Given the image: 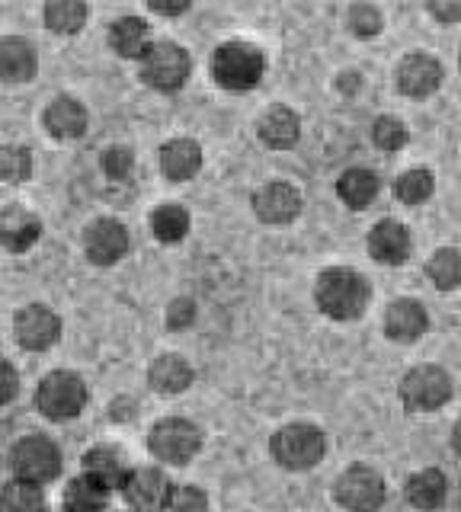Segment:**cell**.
Returning <instances> with one entry per match:
<instances>
[{
  "label": "cell",
  "instance_id": "obj_21",
  "mask_svg": "<svg viewBox=\"0 0 461 512\" xmlns=\"http://www.w3.org/2000/svg\"><path fill=\"white\" fill-rule=\"evenodd\" d=\"M109 45H113V52L122 55V58H141L151 52V36H148V26L145 20H138V16H125V20H116L113 29H109Z\"/></svg>",
  "mask_w": 461,
  "mask_h": 512
},
{
  "label": "cell",
  "instance_id": "obj_19",
  "mask_svg": "<svg viewBox=\"0 0 461 512\" xmlns=\"http://www.w3.org/2000/svg\"><path fill=\"white\" fill-rule=\"evenodd\" d=\"M202 167V151L196 141L189 138H173L161 148V170L167 180L173 183H183V180H193Z\"/></svg>",
  "mask_w": 461,
  "mask_h": 512
},
{
  "label": "cell",
  "instance_id": "obj_31",
  "mask_svg": "<svg viewBox=\"0 0 461 512\" xmlns=\"http://www.w3.org/2000/svg\"><path fill=\"white\" fill-rule=\"evenodd\" d=\"M87 20V7L77 4V0H55V4L45 7V23L55 32H77Z\"/></svg>",
  "mask_w": 461,
  "mask_h": 512
},
{
  "label": "cell",
  "instance_id": "obj_36",
  "mask_svg": "<svg viewBox=\"0 0 461 512\" xmlns=\"http://www.w3.org/2000/svg\"><path fill=\"white\" fill-rule=\"evenodd\" d=\"M349 23H353L356 36H375V32L381 29V13L372 4H359V7L349 10Z\"/></svg>",
  "mask_w": 461,
  "mask_h": 512
},
{
  "label": "cell",
  "instance_id": "obj_23",
  "mask_svg": "<svg viewBox=\"0 0 461 512\" xmlns=\"http://www.w3.org/2000/svg\"><path fill=\"white\" fill-rule=\"evenodd\" d=\"M301 135V125H298V116L289 109V106H273L260 119V138L269 144V148H292Z\"/></svg>",
  "mask_w": 461,
  "mask_h": 512
},
{
  "label": "cell",
  "instance_id": "obj_4",
  "mask_svg": "<svg viewBox=\"0 0 461 512\" xmlns=\"http://www.w3.org/2000/svg\"><path fill=\"white\" fill-rule=\"evenodd\" d=\"M10 468L17 474V480H26V484H49V480L61 474V452L49 439L26 436L23 442L13 445Z\"/></svg>",
  "mask_w": 461,
  "mask_h": 512
},
{
  "label": "cell",
  "instance_id": "obj_29",
  "mask_svg": "<svg viewBox=\"0 0 461 512\" xmlns=\"http://www.w3.org/2000/svg\"><path fill=\"white\" fill-rule=\"evenodd\" d=\"M426 276L433 279L436 288H442V292H452V288L461 285V253L452 247L436 250L426 263Z\"/></svg>",
  "mask_w": 461,
  "mask_h": 512
},
{
  "label": "cell",
  "instance_id": "obj_30",
  "mask_svg": "<svg viewBox=\"0 0 461 512\" xmlns=\"http://www.w3.org/2000/svg\"><path fill=\"white\" fill-rule=\"evenodd\" d=\"M45 500L39 484H26V480H10L4 487V512H42Z\"/></svg>",
  "mask_w": 461,
  "mask_h": 512
},
{
  "label": "cell",
  "instance_id": "obj_3",
  "mask_svg": "<svg viewBox=\"0 0 461 512\" xmlns=\"http://www.w3.org/2000/svg\"><path fill=\"white\" fill-rule=\"evenodd\" d=\"M269 448H273V458L282 464V468L308 471L324 458V432L308 423H292L276 432Z\"/></svg>",
  "mask_w": 461,
  "mask_h": 512
},
{
  "label": "cell",
  "instance_id": "obj_1",
  "mask_svg": "<svg viewBox=\"0 0 461 512\" xmlns=\"http://www.w3.org/2000/svg\"><path fill=\"white\" fill-rule=\"evenodd\" d=\"M317 304L321 311L333 320H353L365 311L369 304V285L353 269H324L317 279Z\"/></svg>",
  "mask_w": 461,
  "mask_h": 512
},
{
  "label": "cell",
  "instance_id": "obj_34",
  "mask_svg": "<svg viewBox=\"0 0 461 512\" xmlns=\"http://www.w3.org/2000/svg\"><path fill=\"white\" fill-rule=\"evenodd\" d=\"M375 144L381 151H401L404 144H407V128L401 119H394V116H381L375 122Z\"/></svg>",
  "mask_w": 461,
  "mask_h": 512
},
{
  "label": "cell",
  "instance_id": "obj_9",
  "mask_svg": "<svg viewBox=\"0 0 461 512\" xmlns=\"http://www.w3.org/2000/svg\"><path fill=\"white\" fill-rule=\"evenodd\" d=\"M337 503L346 512H378L385 503V477L356 464L337 480Z\"/></svg>",
  "mask_w": 461,
  "mask_h": 512
},
{
  "label": "cell",
  "instance_id": "obj_28",
  "mask_svg": "<svg viewBox=\"0 0 461 512\" xmlns=\"http://www.w3.org/2000/svg\"><path fill=\"white\" fill-rule=\"evenodd\" d=\"M151 231L157 240H164V244H177V240L186 237L189 231V215H186V208L183 205H161L157 212L151 215Z\"/></svg>",
  "mask_w": 461,
  "mask_h": 512
},
{
  "label": "cell",
  "instance_id": "obj_8",
  "mask_svg": "<svg viewBox=\"0 0 461 512\" xmlns=\"http://www.w3.org/2000/svg\"><path fill=\"white\" fill-rule=\"evenodd\" d=\"M449 397H452V378L436 365L413 368V372H407L401 381V400L410 410H420V413L436 410Z\"/></svg>",
  "mask_w": 461,
  "mask_h": 512
},
{
  "label": "cell",
  "instance_id": "obj_16",
  "mask_svg": "<svg viewBox=\"0 0 461 512\" xmlns=\"http://www.w3.org/2000/svg\"><path fill=\"white\" fill-rule=\"evenodd\" d=\"M369 250L378 263H388V266L404 263L407 253H410V231L394 218L378 221L369 234Z\"/></svg>",
  "mask_w": 461,
  "mask_h": 512
},
{
  "label": "cell",
  "instance_id": "obj_14",
  "mask_svg": "<svg viewBox=\"0 0 461 512\" xmlns=\"http://www.w3.org/2000/svg\"><path fill=\"white\" fill-rule=\"evenodd\" d=\"M442 84V68L429 55H407L397 68V87L407 96H429Z\"/></svg>",
  "mask_w": 461,
  "mask_h": 512
},
{
  "label": "cell",
  "instance_id": "obj_25",
  "mask_svg": "<svg viewBox=\"0 0 461 512\" xmlns=\"http://www.w3.org/2000/svg\"><path fill=\"white\" fill-rule=\"evenodd\" d=\"M148 378L161 394H180L193 384V368L180 356H161V359H154Z\"/></svg>",
  "mask_w": 461,
  "mask_h": 512
},
{
  "label": "cell",
  "instance_id": "obj_27",
  "mask_svg": "<svg viewBox=\"0 0 461 512\" xmlns=\"http://www.w3.org/2000/svg\"><path fill=\"white\" fill-rule=\"evenodd\" d=\"M337 192L349 208H365L378 196V176L372 170L353 167L337 180Z\"/></svg>",
  "mask_w": 461,
  "mask_h": 512
},
{
  "label": "cell",
  "instance_id": "obj_38",
  "mask_svg": "<svg viewBox=\"0 0 461 512\" xmlns=\"http://www.w3.org/2000/svg\"><path fill=\"white\" fill-rule=\"evenodd\" d=\"M196 308H193V301H173L170 304V327H186L189 320H193Z\"/></svg>",
  "mask_w": 461,
  "mask_h": 512
},
{
  "label": "cell",
  "instance_id": "obj_6",
  "mask_svg": "<svg viewBox=\"0 0 461 512\" xmlns=\"http://www.w3.org/2000/svg\"><path fill=\"white\" fill-rule=\"evenodd\" d=\"M189 71H193V61L183 52L180 45L173 42H157L151 45V52L141 61V80L154 90H180L186 84Z\"/></svg>",
  "mask_w": 461,
  "mask_h": 512
},
{
  "label": "cell",
  "instance_id": "obj_12",
  "mask_svg": "<svg viewBox=\"0 0 461 512\" xmlns=\"http://www.w3.org/2000/svg\"><path fill=\"white\" fill-rule=\"evenodd\" d=\"M13 330H17L20 346L42 352V349H49V346L58 343L61 320L49 308H42V304H29V308H23L17 314V320H13Z\"/></svg>",
  "mask_w": 461,
  "mask_h": 512
},
{
  "label": "cell",
  "instance_id": "obj_17",
  "mask_svg": "<svg viewBox=\"0 0 461 512\" xmlns=\"http://www.w3.org/2000/svg\"><path fill=\"white\" fill-rule=\"evenodd\" d=\"M426 311L420 301H410V298H401L394 301L388 314H385V333L391 336V340L397 343H413L420 340V336L426 333Z\"/></svg>",
  "mask_w": 461,
  "mask_h": 512
},
{
  "label": "cell",
  "instance_id": "obj_33",
  "mask_svg": "<svg viewBox=\"0 0 461 512\" xmlns=\"http://www.w3.org/2000/svg\"><path fill=\"white\" fill-rule=\"evenodd\" d=\"M29 170H33V160H29L26 148H4L0 151V176L4 183H23L29 180Z\"/></svg>",
  "mask_w": 461,
  "mask_h": 512
},
{
  "label": "cell",
  "instance_id": "obj_13",
  "mask_svg": "<svg viewBox=\"0 0 461 512\" xmlns=\"http://www.w3.org/2000/svg\"><path fill=\"white\" fill-rule=\"evenodd\" d=\"M253 212L266 224H289L301 212V192L289 183H269L253 196Z\"/></svg>",
  "mask_w": 461,
  "mask_h": 512
},
{
  "label": "cell",
  "instance_id": "obj_35",
  "mask_svg": "<svg viewBox=\"0 0 461 512\" xmlns=\"http://www.w3.org/2000/svg\"><path fill=\"white\" fill-rule=\"evenodd\" d=\"M170 512H209V500L199 487H177L173 490Z\"/></svg>",
  "mask_w": 461,
  "mask_h": 512
},
{
  "label": "cell",
  "instance_id": "obj_41",
  "mask_svg": "<svg viewBox=\"0 0 461 512\" xmlns=\"http://www.w3.org/2000/svg\"><path fill=\"white\" fill-rule=\"evenodd\" d=\"M151 10H154V13H167V16H177V13L189 10V4H154V0H151Z\"/></svg>",
  "mask_w": 461,
  "mask_h": 512
},
{
  "label": "cell",
  "instance_id": "obj_42",
  "mask_svg": "<svg viewBox=\"0 0 461 512\" xmlns=\"http://www.w3.org/2000/svg\"><path fill=\"white\" fill-rule=\"evenodd\" d=\"M452 445H455V452L461 455V420L455 423V436H452Z\"/></svg>",
  "mask_w": 461,
  "mask_h": 512
},
{
  "label": "cell",
  "instance_id": "obj_11",
  "mask_svg": "<svg viewBox=\"0 0 461 512\" xmlns=\"http://www.w3.org/2000/svg\"><path fill=\"white\" fill-rule=\"evenodd\" d=\"M84 253L90 256V263L113 266L122 260L125 253H129V231H125L122 224L113 218L93 221L84 234Z\"/></svg>",
  "mask_w": 461,
  "mask_h": 512
},
{
  "label": "cell",
  "instance_id": "obj_39",
  "mask_svg": "<svg viewBox=\"0 0 461 512\" xmlns=\"http://www.w3.org/2000/svg\"><path fill=\"white\" fill-rule=\"evenodd\" d=\"M429 13L442 23H455V20H461V4H445V0H436V4H429Z\"/></svg>",
  "mask_w": 461,
  "mask_h": 512
},
{
  "label": "cell",
  "instance_id": "obj_37",
  "mask_svg": "<svg viewBox=\"0 0 461 512\" xmlns=\"http://www.w3.org/2000/svg\"><path fill=\"white\" fill-rule=\"evenodd\" d=\"M132 167H135V157L129 148H109L103 157V170L113 176V180H125V176L132 173Z\"/></svg>",
  "mask_w": 461,
  "mask_h": 512
},
{
  "label": "cell",
  "instance_id": "obj_20",
  "mask_svg": "<svg viewBox=\"0 0 461 512\" xmlns=\"http://www.w3.org/2000/svg\"><path fill=\"white\" fill-rule=\"evenodd\" d=\"M45 128L55 138H81L87 132V109L77 100H71V96H58L45 109Z\"/></svg>",
  "mask_w": 461,
  "mask_h": 512
},
{
  "label": "cell",
  "instance_id": "obj_40",
  "mask_svg": "<svg viewBox=\"0 0 461 512\" xmlns=\"http://www.w3.org/2000/svg\"><path fill=\"white\" fill-rule=\"evenodd\" d=\"M13 394H17V372H13V365L10 362H4V404H10L13 400Z\"/></svg>",
  "mask_w": 461,
  "mask_h": 512
},
{
  "label": "cell",
  "instance_id": "obj_18",
  "mask_svg": "<svg viewBox=\"0 0 461 512\" xmlns=\"http://www.w3.org/2000/svg\"><path fill=\"white\" fill-rule=\"evenodd\" d=\"M39 234H42V224L33 212H26V208L10 205L7 212L0 215V240H4V247L10 253L29 250L39 240Z\"/></svg>",
  "mask_w": 461,
  "mask_h": 512
},
{
  "label": "cell",
  "instance_id": "obj_32",
  "mask_svg": "<svg viewBox=\"0 0 461 512\" xmlns=\"http://www.w3.org/2000/svg\"><path fill=\"white\" fill-rule=\"evenodd\" d=\"M394 192H397V199H401V202L420 205V202H426L429 196H433V173H429V170H407V173L397 176Z\"/></svg>",
  "mask_w": 461,
  "mask_h": 512
},
{
  "label": "cell",
  "instance_id": "obj_10",
  "mask_svg": "<svg viewBox=\"0 0 461 512\" xmlns=\"http://www.w3.org/2000/svg\"><path fill=\"white\" fill-rule=\"evenodd\" d=\"M122 493H125V503H129L135 512H161V509H170V503H173L170 480L154 468L132 471L129 484H125Z\"/></svg>",
  "mask_w": 461,
  "mask_h": 512
},
{
  "label": "cell",
  "instance_id": "obj_24",
  "mask_svg": "<svg viewBox=\"0 0 461 512\" xmlns=\"http://www.w3.org/2000/svg\"><path fill=\"white\" fill-rule=\"evenodd\" d=\"M445 474L442 471H420L407 480V500L410 506H417L420 512H433L445 503Z\"/></svg>",
  "mask_w": 461,
  "mask_h": 512
},
{
  "label": "cell",
  "instance_id": "obj_7",
  "mask_svg": "<svg viewBox=\"0 0 461 512\" xmlns=\"http://www.w3.org/2000/svg\"><path fill=\"white\" fill-rule=\"evenodd\" d=\"M202 445V432L189 420H164L151 429L148 448L157 461L167 464H189Z\"/></svg>",
  "mask_w": 461,
  "mask_h": 512
},
{
  "label": "cell",
  "instance_id": "obj_2",
  "mask_svg": "<svg viewBox=\"0 0 461 512\" xmlns=\"http://www.w3.org/2000/svg\"><path fill=\"white\" fill-rule=\"evenodd\" d=\"M263 52L250 42H225L212 58V77L225 90H250L263 80Z\"/></svg>",
  "mask_w": 461,
  "mask_h": 512
},
{
  "label": "cell",
  "instance_id": "obj_5",
  "mask_svg": "<svg viewBox=\"0 0 461 512\" xmlns=\"http://www.w3.org/2000/svg\"><path fill=\"white\" fill-rule=\"evenodd\" d=\"M36 404L49 420H71V416L84 410L87 388L74 372H52L42 378L36 391Z\"/></svg>",
  "mask_w": 461,
  "mask_h": 512
},
{
  "label": "cell",
  "instance_id": "obj_22",
  "mask_svg": "<svg viewBox=\"0 0 461 512\" xmlns=\"http://www.w3.org/2000/svg\"><path fill=\"white\" fill-rule=\"evenodd\" d=\"M0 74H4L7 84L33 80V74H36L33 45L23 42V39H4V42H0Z\"/></svg>",
  "mask_w": 461,
  "mask_h": 512
},
{
  "label": "cell",
  "instance_id": "obj_15",
  "mask_svg": "<svg viewBox=\"0 0 461 512\" xmlns=\"http://www.w3.org/2000/svg\"><path fill=\"white\" fill-rule=\"evenodd\" d=\"M84 471L93 477V480H100V484L109 490V487H122L129 484V461H125V455L119 452V448L113 445H97V448H90V452L84 455Z\"/></svg>",
  "mask_w": 461,
  "mask_h": 512
},
{
  "label": "cell",
  "instance_id": "obj_26",
  "mask_svg": "<svg viewBox=\"0 0 461 512\" xmlns=\"http://www.w3.org/2000/svg\"><path fill=\"white\" fill-rule=\"evenodd\" d=\"M106 496H109V490L100 484V480H93L90 474H84V477H77L68 484L65 512H103L106 509Z\"/></svg>",
  "mask_w": 461,
  "mask_h": 512
}]
</instances>
